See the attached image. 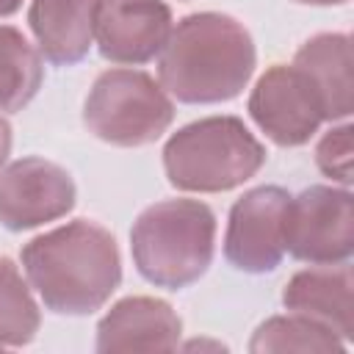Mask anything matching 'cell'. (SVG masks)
Wrapping results in <instances>:
<instances>
[{
	"instance_id": "16",
	"label": "cell",
	"mask_w": 354,
	"mask_h": 354,
	"mask_svg": "<svg viewBox=\"0 0 354 354\" xmlns=\"http://www.w3.org/2000/svg\"><path fill=\"white\" fill-rule=\"evenodd\" d=\"M346 340L332 332L326 324L313 321L299 313L288 315H274L263 321L252 340L249 351L252 354H266V351H346Z\"/></svg>"
},
{
	"instance_id": "9",
	"label": "cell",
	"mask_w": 354,
	"mask_h": 354,
	"mask_svg": "<svg viewBox=\"0 0 354 354\" xmlns=\"http://www.w3.org/2000/svg\"><path fill=\"white\" fill-rule=\"evenodd\" d=\"M75 196L72 174L53 160L28 155L0 169V224L11 232L64 218Z\"/></svg>"
},
{
	"instance_id": "19",
	"label": "cell",
	"mask_w": 354,
	"mask_h": 354,
	"mask_svg": "<svg viewBox=\"0 0 354 354\" xmlns=\"http://www.w3.org/2000/svg\"><path fill=\"white\" fill-rule=\"evenodd\" d=\"M8 152H11V124L0 116V169L8 160Z\"/></svg>"
},
{
	"instance_id": "21",
	"label": "cell",
	"mask_w": 354,
	"mask_h": 354,
	"mask_svg": "<svg viewBox=\"0 0 354 354\" xmlns=\"http://www.w3.org/2000/svg\"><path fill=\"white\" fill-rule=\"evenodd\" d=\"M296 3H304V6H340L346 0H296Z\"/></svg>"
},
{
	"instance_id": "20",
	"label": "cell",
	"mask_w": 354,
	"mask_h": 354,
	"mask_svg": "<svg viewBox=\"0 0 354 354\" xmlns=\"http://www.w3.org/2000/svg\"><path fill=\"white\" fill-rule=\"evenodd\" d=\"M19 6H22V0H0V17H11V14H17Z\"/></svg>"
},
{
	"instance_id": "17",
	"label": "cell",
	"mask_w": 354,
	"mask_h": 354,
	"mask_svg": "<svg viewBox=\"0 0 354 354\" xmlns=\"http://www.w3.org/2000/svg\"><path fill=\"white\" fill-rule=\"evenodd\" d=\"M41 326L39 304L19 268L0 257V348L28 346Z\"/></svg>"
},
{
	"instance_id": "3",
	"label": "cell",
	"mask_w": 354,
	"mask_h": 354,
	"mask_svg": "<svg viewBox=\"0 0 354 354\" xmlns=\"http://www.w3.org/2000/svg\"><path fill=\"white\" fill-rule=\"evenodd\" d=\"M138 274L166 290L194 285L213 263L216 216L199 199H163L138 213L130 230Z\"/></svg>"
},
{
	"instance_id": "15",
	"label": "cell",
	"mask_w": 354,
	"mask_h": 354,
	"mask_svg": "<svg viewBox=\"0 0 354 354\" xmlns=\"http://www.w3.org/2000/svg\"><path fill=\"white\" fill-rule=\"evenodd\" d=\"M41 53L22 30L0 25V111H22L41 88Z\"/></svg>"
},
{
	"instance_id": "13",
	"label": "cell",
	"mask_w": 354,
	"mask_h": 354,
	"mask_svg": "<svg viewBox=\"0 0 354 354\" xmlns=\"http://www.w3.org/2000/svg\"><path fill=\"white\" fill-rule=\"evenodd\" d=\"M100 0H33L28 25L39 53L55 66L83 61L94 41Z\"/></svg>"
},
{
	"instance_id": "4",
	"label": "cell",
	"mask_w": 354,
	"mask_h": 354,
	"mask_svg": "<svg viewBox=\"0 0 354 354\" xmlns=\"http://www.w3.org/2000/svg\"><path fill=\"white\" fill-rule=\"evenodd\" d=\"M266 163V147L238 116H205L163 147V169L177 191L221 194L252 180Z\"/></svg>"
},
{
	"instance_id": "7",
	"label": "cell",
	"mask_w": 354,
	"mask_h": 354,
	"mask_svg": "<svg viewBox=\"0 0 354 354\" xmlns=\"http://www.w3.org/2000/svg\"><path fill=\"white\" fill-rule=\"evenodd\" d=\"M290 194L279 185L246 191L230 210L224 257L246 274H268L285 257V218Z\"/></svg>"
},
{
	"instance_id": "1",
	"label": "cell",
	"mask_w": 354,
	"mask_h": 354,
	"mask_svg": "<svg viewBox=\"0 0 354 354\" xmlns=\"http://www.w3.org/2000/svg\"><path fill=\"white\" fill-rule=\"evenodd\" d=\"M19 260L30 288L58 315H91L122 282L116 238L88 218L36 235L22 246Z\"/></svg>"
},
{
	"instance_id": "8",
	"label": "cell",
	"mask_w": 354,
	"mask_h": 354,
	"mask_svg": "<svg viewBox=\"0 0 354 354\" xmlns=\"http://www.w3.org/2000/svg\"><path fill=\"white\" fill-rule=\"evenodd\" d=\"M249 116L277 147H301L318 133L324 108L315 86L299 66L274 64L249 94Z\"/></svg>"
},
{
	"instance_id": "12",
	"label": "cell",
	"mask_w": 354,
	"mask_h": 354,
	"mask_svg": "<svg viewBox=\"0 0 354 354\" xmlns=\"http://www.w3.org/2000/svg\"><path fill=\"white\" fill-rule=\"evenodd\" d=\"M351 268L348 263H335L324 268H304L296 271L285 290L282 304L288 313L307 315L313 321L326 324L332 332H337L346 343L354 332V301H351Z\"/></svg>"
},
{
	"instance_id": "10",
	"label": "cell",
	"mask_w": 354,
	"mask_h": 354,
	"mask_svg": "<svg viewBox=\"0 0 354 354\" xmlns=\"http://www.w3.org/2000/svg\"><path fill=\"white\" fill-rule=\"evenodd\" d=\"M171 33V8L163 0H100L94 39L111 64H147L160 55Z\"/></svg>"
},
{
	"instance_id": "14",
	"label": "cell",
	"mask_w": 354,
	"mask_h": 354,
	"mask_svg": "<svg viewBox=\"0 0 354 354\" xmlns=\"http://www.w3.org/2000/svg\"><path fill=\"white\" fill-rule=\"evenodd\" d=\"M318 91L324 122H343L354 111V75H351V36L318 33L307 39L293 58Z\"/></svg>"
},
{
	"instance_id": "2",
	"label": "cell",
	"mask_w": 354,
	"mask_h": 354,
	"mask_svg": "<svg viewBox=\"0 0 354 354\" xmlns=\"http://www.w3.org/2000/svg\"><path fill=\"white\" fill-rule=\"evenodd\" d=\"M257 53L249 30L230 14L199 11L171 28L158 77L163 91L188 105L235 100L254 75Z\"/></svg>"
},
{
	"instance_id": "11",
	"label": "cell",
	"mask_w": 354,
	"mask_h": 354,
	"mask_svg": "<svg viewBox=\"0 0 354 354\" xmlns=\"http://www.w3.org/2000/svg\"><path fill=\"white\" fill-rule=\"evenodd\" d=\"M183 321L174 307L152 296L116 301L97 324V351H174L180 348Z\"/></svg>"
},
{
	"instance_id": "5",
	"label": "cell",
	"mask_w": 354,
	"mask_h": 354,
	"mask_svg": "<svg viewBox=\"0 0 354 354\" xmlns=\"http://www.w3.org/2000/svg\"><path fill=\"white\" fill-rule=\"evenodd\" d=\"M174 119V105L160 83L141 69H108L88 88L83 124L113 147L158 141Z\"/></svg>"
},
{
	"instance_id": "18",
	"label": "cell",
	"mask_w": 354,
	"mask_h": 354,
	"mask_svg": "<svg viewBox=\"0 0 354 354\" xmlns=\"http://www.w3.org/2000/svg\"><path fill=\"white\" fill-rule=\"evenodd\" d=\"M351 152H354V127L346 122V124H337L324 133V138L315 147V163L329 180L348 188L354 180L351 177Z\"/></svg>"
},
{
	"instance_id": "6",
	"label": "cell",
	"mask_w": 354,
	"mask_h": 354,
	"mask_svg": "<svg viewBox=\"0 0 354 354\" xmlns=\"http://www.w3.org/2000/svg\"><path fill=\"white\" fill-rule=\"evenodd\" d=\"M285 252L310 266L348 263L354 252V196L335 185H310L290 196Z\"/></svg>"
}]
</instances>
